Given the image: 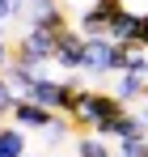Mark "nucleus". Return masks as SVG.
Returning a JSON list of instances; mask_svg holds the SVG:
<instances>
[{"label":"nucleus","mask_w":148,"mask_h":157,"mask_svg":"<svg viewBox=\"0 0 148 157\" xmlns=\"http://www.w3.org/2000/svg\"><path fill=\"white\" fill-rule=\"evenodd\" d=\"M55 64L59 68H68V72H76V68H85V34H76L72 26L59 34V43H55Z\"/></svg>","instance_id":"nucleus-5"},{"label":"nucleus","mask_w":148,"mask_h":157,"mask_svg":"<svg viewBox=\"0 0 148 157\" xmlns=\"http://www.w3.org/2000/svg\"><path fill=\"white\" fill-rule=\"evenodd\" d=\"M114 98H119V102H135V98L144 102V98H148V81L140 77V72H123V77H119V89H114Z\"/></svg>","instance_id":"nucleus-10"},{"label":"nucleus","mask_w":148,"mask_h":157,"mask_svg":"<svg viewBox=\"0 0 148 157\" xmlns=\"http://www.w3.org/2000/svg\"><path fill=\"white\" fill-rule=\"evenodd\" d=\"M135 21H140V13H131V9H119L114 17H110V38L123 47V43H135Z\"/></svg>","instance_id":"nucleus-8"},{"label":"nucleus","mask_w":148,"mask_h":157,"mask_svg":"<svg viewBox=\"0 0 148 157\" xmlns=\"http://www.w3.org/2000/svg\"><path fill=\"white\" fill-rule=\"evenodd\" d=\"M123 9V0H98L93 9H85L80 13V34L85 38H93V34H110V17Z\"/></svg>","instance_id":"nucleus-4"},{"label":"nucleus","mask_w":148,"mask_h":157,"mask_svg":"<svg viewBox=\"0 0 148 157\" xmlns=\"http://www.w3.org/2000/svg\"><path fill=\"white\" fill-rule=\"evenodd\" d=\"M55 115H59V110L38 106V102H30V98H21V102L13 106V123H17V128H43L47 132L51 123H55Z\"/></svg>","instance_id":"nucleus-6"},{"label":"nucleus","mask_w":148,"mask_h":157,"mask_svg":"<svg viewBox=\"0 0 148 157\" xmlns=\"http://www.w3.org/2000/svg\"><path fill=\"white\" fill-rule=\"evenodd\" d=\"M30 26H34V30H47V34H64V30H68V17H64L55 4H38V13H34Z\"/></svg>","instance_id":"nucleus-9"},{"label":"nucleus","mask_w":148,"mask_h":157,"mask_svg":"<svg viewBox=\"0 0 148 157\" xmlns=\"http://www.w3.org/2000/svg\"><path fill=\"white\" fill-rule=\"evenodd\" d=\"M80 94H85L80 85L64 81V94H59V106H55V110H59V115H72V110H76V102H80Z\"/></svg>","instance_id":"nucleus-14"},{"label":"nucleus","mask_w":148,"mask_h":157,"mask_svg":"<svg viewBox=\"0 0 148 157\" xmlns=\"http://www.w3.org/2000/svg\"><path fill=\"white\" fill-rule=\"evenodd\" d=\"M0 157H25V132L21 128H0Z\"/></svg>","instance_id":"nucleus-12"},{"label":"nucleus","mask_w":148,"mask_h":157,"mask_svg":"<svg viewBox=\"0 0 148 157\" xmlns=\"http://www.w3.org/2000/svg\"><path fill=\"white\" fill-rule=\"evenodd\" d=\"M140 115H144V123H148V98H144V110H140Z\"/></svg>","instance_id":"nucleus-20"},{"label":"nucleus","mask_w":148,"mask_h":157,"mask_svg":"<svg viewBox=\"0 0 148 157\" xmlns=\"http://www.w3.org/2000/svg\"><path fill=\"white\" fill-rule=\"evenodd\" d=\"M55 43H59V34H47V30H25V38L17 43V51H13V64H21L30 72H38L43 64H55Z\"/></svg>","instance_id":"nucleus-2"},{"label":"nucleus","mask_w":148,"mask_h":157,"mask_svg":"<svg viewBox=\"0 0 148 157\" xmlns=\"http://www.w3.org/2000/svg\"><path fill=\"white\" fill-rule=\"evenodd\" d=\"M59 94H64V81H51V77H34V85H30V102H38V106H59Z\"/></svg>","instance_id":"nucleus-7"},{"label":"nucleus","mask_w":148,"mask_h":157,"mask_svg":"<svg viewBox=\"0 0 148 157\" xmlns=\"http://www.w3.org/2000/svg\"><path fill=\"white\" fill-rule=\"evenodd\" d=\"M76 157H114V153L106 149L102 136H80V140H76Z\"/></svg>","instance_id":"nucleus-13"},{"label":"nucleus","mask_w":148,"mask_h":157,"mask_svg":"<svg viewBox=\"0 0 148 157\" xmlns=\"http://www.w3.org/2000/svg\"><path fill=\"white\" fill-rule=\"evenodd\" d=\"M85 68L98 72V77L119 72V68H123V47H119L110 34H93V38H85Z\"/></svg>","instance_id":"nucleus-3"},{"label":"nucleus","mask_w":148,"mask_h":157,"mask_svg":"<svg viewBox=\"0 0 148 157\" xmlns=\"http://www.w3.org/2000/svg\"><path fill=\"white\" fill-rule=\"evenodd\" d=\"M64 136H68V119H64V115H55V123L47 128V140H51V144H59Z\"/></svg>","instance_id":"nucleus-16"},{"label":"nucleus","mask_w":148,"mask_h":157,"mask_svg":"<svg viewBox=\"0 0 148 157\" xmlns=\"http://www.w3.org/2000/svg\"><path fill=\"white\" fill-rule=\"evenodd\" d=\"M135 43L148 47V13H140V21H135Z\"/></svg>","instance_id":"nucleus-17"},{"label":"nucleus","mask_w":148,"mask_h":157,"mask_svg":"<svg viewBox=\"0 0 148 157\" xmlns=\"http://www.w3.org/2000/svg\"><path fill=\"white\" fill-rule=\"evenodd\" d=\"M13 13H17V0H0V26H4Z\"/></svg>","instance_id":"nucleus-18"},{"label":"nucleus","mask_w":148,"mask_h":157,"mask_svg":"<svg viewBox=\"0 0 148 157\" xmlns=\"http://www.w3.org/2000/svg\"><path fill=\"white\" fill-rule=\"evenodd\" d=\"M9 59H13V55H9V47H4V38H0V68H4Z\"/></svg>","instance_id":"nucleus-19"},{"label":"nucleus","mask_w":148,"mask_h":157,"mask_svg":"<svg viewBox=\"0 0 148 157\" xmlns=\"http://www.w3.org/2000/svg\"><path fill=\"white\" fill-rule=\"evenodd\" d=\"M0 123H4V115H0Z\"/></svg>","instance_id":"nucleus-22"},{"label":"nucleus","mask_w":148,"mask_h":157,"mask_svg":"<svg viewBox=\"0 0 148 157\" xmlns=\"http://www.w3.org/2000/svg\"><path fill=\"white\" fill-rule=\"evenodd\" d=\"M25 157H34V153H25Z\"/></svg>","instance_id":"nucleus-23"},{"label":"nucleus","mask_w":148,"mask_h":157,"mask_svg":"<svg viewBox=\"0 0 148 157\" xmlns=\"http://www.w3.org/2000/svg\"><path fill=\"white\" fill-rule=\"evenodd\" d=\"M119 115H123V102H119L114 94H93V89H85V94H80V102H76V110H72V123L93 132L98 123L119 119Z\"/></svg>","instance_id":"nucleus-1"},{"label":"nucleus","mask_w":148,"mask_h":157,"mask_svg":"<svg viewBox=\"0 0 148 157\" xmlns=\"http://www.w3.org/2000/svg\"><path fill=\"white\" fill-rule=\"evenodd\" d=\"M0 72H4V81L13 85V94H17V98H30V85H34V77H38V72H30V68L13 64V59H9V64H4Z\"/></svg>","instance_id":"nucleus-11"},{"label":"nucleus","mask_w":148,"mask_h":157,"mask_svg":"<svg viewBox=\"0 0 148 157\" xmlns=\"http://www.w3.org/2000/svg\"><path fill=\"white\" fill-rule=\"evenodd\" d=\"M21 102L17 94H13V85L4 81V72H0V115H13V106Z\"/></svg>","instance_id":"nucleus-15"},{"label":"nucleus","mask_w":148,"mask_h":157,"mask_svg":"<svg viewBox=\"0 0 148 157\" xmlns=\"http://www.w3.org/2000/svg\"><path fill=\"white\" fill-rule=\"evenodd\" d=\"M38 4H47V0H38Z\"/></svg>","instance_id":"nucleus-21"}]
</instances>
